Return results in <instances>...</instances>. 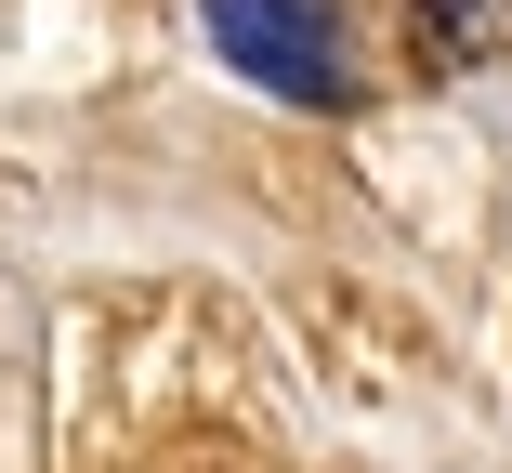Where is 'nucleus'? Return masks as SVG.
<instances>
[{
	"label": "nucleus",
	"instance_id": "1",
	"mask_svg": "<svg viewBox=\"0 0 512 473\" xmlns=\"http://www.w3.org/2000/svg\"><path fill=\"white\" fill-rule=\"evenodd\" d=\"M211 40H224V66H250L263 92H289V106H342L355 92L329 0H211Z\"/></svg>",
	"mask_w": 512,
	"mask_h": 473
}]
</instances>
